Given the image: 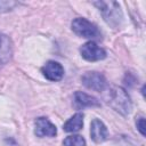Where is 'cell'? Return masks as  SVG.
Instances as JSON below:
<instances>
[{"mask_svg": "<svg viewBox=\"0 0 146 146\" xmlns=\"http://www.w3.org/2000/svg\"><path fill=\"white\" fill-rule=\"evenodd\" d=\"M74 105L76 108H84V107H99L100 102L82 91H76L74 94Z\"/></svg>", "mask_w": 146, "mask_h": 146, "instance_id": "cell-9", "label": "cell"}, {"mask_svg": "<svg viewBox=\"0 0 146 146\" xmlns=\"http://www.w3.org/2000/svg\"><path fill=\"white\" fill-rule=\"evenodd\" d=\"M82 125H83V114L76 113L64 123L63 129L66 132H76V131L81 130Z\"/></svg>", "mask_w": 146, "mask_h": 146, "instance_id": "cell-10", "label": "cell"}, {"mask_svg": "<svg viewBox=\"0 0 146 146\" xmlns=\"http://www.w3.org/2000/svg\"><path fill=\"white\" fill-rule=\"evenodd\" d=\"M107 103L113 110L122 115L129 114L132 108V104L128 92L121 87H113L108 91Z\"/></svg>", "mask_w": 146, "mask_h": 146, "instance_id": "cell-1", "label": "cell"}, {"mask_svg": "<svg viewBox=\"0 0 146 146\" xmlns=\"http://www.w3.org/2000/svg\"><path fill=\"white\" fill-rule=\"evenodd\" d=\"M90 136L95 143H103L107 139L108 137L107 128L99 119L92 120L91 125H90Z\"/></svg>", "mask_w": 146, "mask_h": 146, "instance_id": "cell-8", "label": "cell"}, {"mask_svg": "<svg viewBox=\"0 0 146 146\" xmlns=\"http://www.w3.org/2000/svg\"><path fill=\"white\" fill-rule=\"evenodd\" d=\"M34 133L36 137H55L57 135V129L46 117H38L35 120Z\"/></svg>", "mask_w": 146, "mask_h": 146, "instance_id": "cell-7", "label": "cell"}, {"mask_svg": "<svg viewBox=\"0 0 146 146\" xmlns=\"http://www.w3.org/2000/svg\"><path fill=\"white\" fill-rule=\"evenodd\" d=\"M136 125H137L138 131L141 133V136H145V119L143 116H140L136 120Z\"/></svg>", "mask_w": 146, "mask_h": 146, "instance_id": "cell-13", "label": "cell"}, {"mask_svg": "<svg viewBox=\"0 0 146 146\" xmlns=\"http://www.w3.org/2000/svg\"><path fill=\"white\" fill-rule=\"evenodd\" d=\"M71 26H72V31L79 36L88 38V39H95L99 36V31L97 26L86 18L78 17L73 19Z\"/></svg>", "mask_w": 146, "mask_h": 146, "instance_id": "cell-3", "label": "cell"}, {"mask_svg": "<svg viewBox=\"0 0 146 146\" xmlns=\"http://www.w3.org/2000/svg\"><path fill=\"white\" fill-rule=\"evenodd\" d=\"M63 145L64 146H86V140L82 136H79V135L68 136L64 139Z\"/></svg>", "mask_w": 146, "mask_h": 146, "instance_id": "cell-12", "label": "cell"}, {"mask_svg": "<svg viewBox=\"0 0 146 146\" xmlns=\"http://www.w3.org/2000/svg\"><path fill=\"white\" fill-rule=\"evenodd\" d=\"M94 5L102 13L105 22L112 27H119L122 23L123 15L122 10L117 2L115 1H98L94 2Z\"/></svg>", "mask_w": 146, "mask_h": 146, "instance_id": "cell-2", "label": "cell"}, {"mask_svg": "<svg viewBox=\"0 0 146 146\" xmlns=\"http://www.w3.org/2000/svg\"><path fill=\"white\" fill-rule=\"evenodd\" d=\"M81 81L84 87H87L88 89L95 90V91H103L107 86V81L105 76L102 73H98L95 71L86 72L82 75Z\"/></svg>", "mask_w": 146, "mask_h": 146, "instance_id": "cell-4", "label": "cell"}, {"mask_svg": "<svg viewBox=\"0 0 146 146\" xmlns=\"http://www.w3.org/2000/svg\"><path fill=\"white\" fill-rule=\"evenodd\" d=\"M41 72L44 75V78L48 79L49 81H59V80H62V78L64 75L63 66L58 62H55V60L47 62L42 66Z\"/></svg>", "mask_w": 146, "mask_h": 146, "instance_id": "cell-6", "label": "cell"}, {"mask_svg": "<svg viewBox=\"0 0 146 146\" xmlns=\"http://www.w3.org/2000/svg\"><path fill=\"white\" fill-rule=\"evenodd\" d=\"M11 57V44L10 40L3 35L0 34V63L5 64L7 63Z\"/></svg>", "mask_w": 146, "mask_h": 146, "instance_id": "cell-11", "label": "cell"}, {"mask_svg": "<svg viewBox=\"0 0 146 146\" xmlns=\"http://www.w3.org/2000/svg\"><path fill=\"white\" fill-rule=\"evenodd\" d=\"M80 54L88 62H97L106 57V51L94 41H88L82 44L80 48Z\"/></svg>", "mask_w": 146, "mask_h": 146, "instance_id": "cell-5", "label": "cell"}]
</instances>
